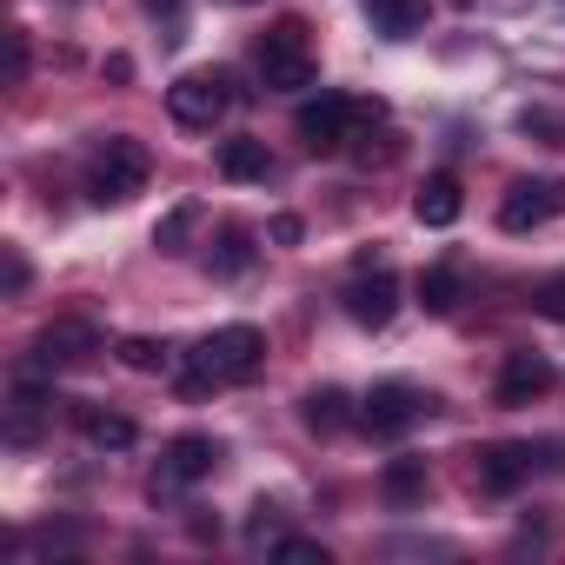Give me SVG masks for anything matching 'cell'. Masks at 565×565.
<instances>
[{"instance_id":"6da1fadb","label":"cell","mask_w":565,"mask_h":565,"mask_svg":"<svg viewBox=\"0 0 565 565\" xmlns=\"http://www.w3.org/2000/svg\"><path fill=\"white\" fill-rule=\"evenodd\" d=\"M266 366V333L259 327H220L193 347V373L180 380V393H213V386H239Z\"/></svg>"},{"instance_id":"7a4b0ae2","label":"cell","mask_w":565,"mask_h":565,"mask_svg":"<svg viewBox=\"0 0 565 565\" xmlns=\"http://www.w3.org/2000/svg\"><path fill=\"white\" fill-rule=\"evenodd\" d=\"M147 173H153L147 147H140L134 134H114V140H100V153H94V167H87V200H94V206H127V200L147 186Z\"/></svg>"},{"instance_id":"3957f363","label":"cell","mask_w":565,"mask_h":565,"mask_svg":"<svg viewBox=\"0 0 565 565\" xmlns=\"http://www.w3.org/2000/svg\"><path fill=\"white\" fill-rule=\"evenodd\" d=\"M313 47H307V28L300 21H279V28H266L259 34V81H266V94H300V87H313Z\"/></svg>"},{"instance_id":"277c9868","label":"cell","mask_w":565,"mask_h":565,"mask_svg":"<svg viewBox=\"0 0 565 565\" xmlns=\"http://www.w3.org/2000/svg\"><path fill=\"white\" fill-rule=\"evenodd\" d=\"M433 413V399L419 393V386H406V380H386V386H373L366 393V406H360V426L373 433V439H406L419 419Z\"/></svg>"},{"instance_id":"5b68a950","label":"cell","mask_w":565,"mask_h":565,"mask_svg":"<svg viewBox=\"0 0 565 565\" xmlns=\"http://www.w3.org/2000/svg\"><path fill=\"white\" fill-rule=\"evenodd\" d=\"M220 466V439H206V433H180L167 452H160V472H153V505H173L193 479H206Z\"/></svg>"},{"instance_id":"8992f818","label":"cell","mask_w":565,"mask_h":565,"mask_svg":"<svg viewBox=\"0 0 565 565\" xmlns=\"http://www.w3.org/2000/svg\"><path fill=\"white\" fill-rule=\"evenodd\" d=\"M226 100H233V94H226L220 74H186V81L167 87V114H173L180 127H193V134H206V127L226 114Z\"/></svg>"},{"instance_id":"52a82bcc","label":"cell","mask_w":565,"mask_h":565,"mask_svg":"<svg viewBox=\"0 0 565 565\" xmlns=\"http://www.w3.org/2000/svg\"><path fill=\"white\" fill-rule=\"evenodd\" d=\"M94 353H100L94 320H54V327H41L28 366H41V373H67V366H81V360H94Z\"/></svg>"},{"instance_id":"ba28073f","label":"cell","mask_w":565,"mask_h":565,"mask_svg":"<svg viewBox=\"0 0 565 565\" xmlns=\"http://www.w3.org/2000/svg\"><path fill=\"white\" fill-rule=\"evenodd\" d=\"M393 313H399V279L386 266H366L353 287H347V320L380 333V327H393Z\"/></svg>"},{"instance_id":"9c48e42d","label":"cell","mask_w":565,"mask_h":565,"mask_svg":"<svg viewBox=\"0 0 565 565\" xmlns=\"http://www.w3.org/2000/svg\"><path fill=\"white\" fill-rule=\"evenodd\" d=\"M294 127H300L307 153H340V147H347V134H353V100L320 94V100H307V107L294 114Z\"/></svg>"},{"instance_id":"30bf717a","label":"cell","mask_w":565,"mask_h":565,"mask_svg":"<svg viewBox=\"0 0 565 565\" xmlns=\"http://www.w3.org/2000/svg\"><path fill=\"white\" fill-rule=\"evenodd\" d=\"M558 206H565V186H558V180H519V186L499 200V226H505V233H532V226H545Z\"/></svg>"},{"instance_id":"8fae6325","label":"cell","mask_w":565,"mask_h":565,"mask_svg":"<svg viewBox=\"0 0 565 565\" xmlns=\"http://www.w3.org/2000/svg\"><path fill=\"white\" fill-rule=\"evenodd\" d=\"M552 386H558V373H552L545 353H532V347L505 353V366H499V406H532V399H545Z\"/></svg>"},{"instance_id":"7c38bea8","label":"cell","mask_w":565,"mask_h":565,"mask_svg":"<svg viewBox=\"0 0 565 565\" xmlns=\"http://www.w3.org/2000/svg\"><path fill=\"white\" fill-rule=\"evenodd\" d=\"M532 446H486L479 459H472V479H479V492H519L525 479H532Z\"/></svg>"},{"instance_id":"4fadbf2b","label":"cell","mask_w":565,"mask_h":565,"mask_svg":"<svg viewBox=\"0 0 565 565\" xmlns=\"http://www.w3.org/2000/svg\"><path fill=\"white\" fill-rule=\"evenodd\" d=\"M426 14H433V0H366V28L380 41H413L426 34Z\"/></svg>"},{"instance_id":"5bb4252c","label":"cell","mask_w":565,"mask_h":565,"mask_svg":"<svg viewBox=\"0 0 565 565\" xmlns=\"http://www.w3.org/2000/svg\"><path fill=\"white\" fill-rule=\"evenodd\" d=\"M413 213H419V226H452V220L466 213V193H459V180H452V173H433V180L413 193Z\"/></svg>"},{"instance_id":"9a60e30c","label":"cell","mask_w":565,"mask_h":565,"mask_svg":"<svg viewBox=\"0 0 565 565\" xmlns=\"http://www.w3.org/2000/svg\"><path fill=\"white\" fill-rule=\"evenodd\" d=\"M74 426L87 433V446H100V452H127L134 446V419L127 413H107V406H74Z\"/></svg>"},{"instance_id":"2e32d148","label":"cell","mask_w":565,"mask_h":565,"mask_svg":"<svg viewBox=\"0 0 565 565\" xmlns=\"http://www.w3.org/2000/svg\"><path fill=\"white\" fill-rule=\"evenodd\" d=\"M459 294H466V273H459L452 259H439V266L419 273V307H426L433 320H446V313L459 307Z\"/></svg>"},{"instance_id":"e0dca14e","label":"cell","mask_w":565,"mask_h":565,"mask_svg":"<svg viewBox=\"0 0 565 565\" xmlns=\"http://www.w3.org/2000/svg\"><path fill=\"white\" fill-rule=\"evenodd\" d=\"M300 419H307L320 439H333V433H347V426H353V399H347L340 386H320V393H307Z\"/></svg>"},{"instance_id":"ac0fdd59","label":"cell","mask_w":565,"mask_h":565,"mask_svg":"<svg viewBox=\"0 0 565 565\" xmlns=\"http://www.w3.org/2000/svg\"><path fill=\"white\" fill-rule=\"evenodd\" d=\"M380 492H386L393 512H413V505L426 499V459H393V466L380 472Z\"/></svg>"},{"instance_id":"d6986e66","label":"cell","mask_w":565,"mask_h":565,"mask_svg":"<svg viewBox=\"0 0 565 565\" xmlns=\"http://www.w3.org/2000/svg\"><path fill=\"white\" fill-rule=\"evenodd\" d=\"M220 173H226V180H266L273 160H266L259 140H220Z\"/></svg>"},{"instance_id":"ffe728a7","label":"cell","mask_w":565,"mask_h":565,"mask_svg":"<svg viewBox=\"0 0 565 565\" xmlns=\"http://www.w3.org/2000/svg\"><path fill=\"white\" fill-rule=\"evenodd\" d=\"M200 213H206L200 200H180V206H167V213H160V226H153V246H160V253H186V239H193Z\"/></svg>"},{"instance_id":"44dd1931","label":"cell","mask_w":565,"mask_h":565,"mask_svg":"<svg viewBox=\"0 0 565 565\" xmlns=\"http://www.w3.org/2000/svg\"><path fill=\"white\" fill-rule=\"evenodd\" d=\"M253 266V239L246 233H220V246H213V273L220 279H239Z\"/></svg>"},{"instance_id":"7402d4cb","label":"cell","mask_w":565,"mask_h":565,"mask_svg":"<svg viewBox=\"0 0 565 565\" xmlns=\"http://www.w3.org/2000/svg\"><path fill=\"white\" fill-rule=\"evenodd\" d=\"M273 558H287V565H327V545L320 539H273Z\"/></svg>"},{"instance_id":"603a6c76","label":"cell","mask_w":565,"mask_h":565,"mask_svg":"<svg viewBox=\"0 0 565 565\" xmlns=\"http://www.w3.org/2000/svg\"><path fill=\"white\" fill-rule=\"evenodd\" d=\"M532 307H539L545 320H558V327H565V273H552V279H539V294H532Z\"/></svg>"},{"instance_id":"cb8c5ba5","label":"cell","mask_w":565,"mask_h":565,"mask_svg":"<svg viewBox=\"0 0 565 565\" xmlns=\"http://www.w3.org/2000/svg\"><path fill=\"white\" fill-rule=\"evenodd\" d=\"M160 360H167V353H160L153 340H120V366H127V373H153Z\"/></svg>"},{"instance_id":"d4e9b609","label":"cell","mask_w":565,"mask_h":565,"mask_svg":"<svg viewBox=\"0 0 565 565\" xmlns=\"http://www.w3.org/2000/svg\"><path fill=\"white\" fill-rule=\"evenodd\" d=\"M246 539H253V545L287 539V532H279V505H266V499H259V505H253V519H246Z\"/></svg>"},{"instance_id":"484cf974","label":"cell","mask_w":565,"mask_h":565,"mask_svg":"<svg viewBox=\"0 0 565 565\" xmlns=\"http://www.w3.org/2000/svg\"><path fill=\"white\" fill-rule=\"evenodd\" d=\"M300 233H307V226H300L294 213H273V220H266V239H273V246H300Z\"/></svg>"},{"instance_id":"4316f807","label":"cell","mask_w":565,"mask_h":565,"mask_svg":"<svg viewBox=\"0 0 565 565\" xmlns=\"http://www.w3.org/2000/svg\"><path fill=\"white\" fill-rule=\"evenodd\" d=\"M8 81H28V34H8Z\"/></svg>"},{"instance_id":"83f0119b","label":"cell","mask_w":565,"mask_h":565,"mask_svg":"<svg viewBox=\"0 0 565 565\" xmlns=\"http://www.w3.org/2000/svg\"><path fill=\"white\" fill-rule=\"evenodd\" d=\"M532 459H539L545 472H565V439H545V446H532Z\"/></svg>"},{"instance_id":"f1b7e54d","label":"cell","mask_w":565,"mask_h":565,"mask_svg":"<svg viewBox=\"0 0 565 565\" xmlns=\"http://www.w3.org/2000/svg\"><path fill=\"white\" fill-rule=\"evenodd\" d=\"M8 294H28V259L8 246Z\"/></svg>"},{"instance_id":"f546056e","label":"cell","mask_w":565,"mask_h":565,"mask_svg":"<svg viewBox=\"0 0 565 565\" xmlns=\"http://www.w3.org/2000/svg\"><path fill=\"white\" fill-rule=\"evenodd\" d=\"M147 8H153V14H173V8H180V0H147Z\"/></svg>"},{"instance_id":"4dcf8cb0","label":"cell","mask_w":565,"mask_h":565,"mask_svg":"<svg viewBox=\"0 0 565 565\" xmlns=\"http://www.w3.org/2000/svg\"><path fill=\"white\" fill-rule=\"evenodd\" d=\"M226 8H253V0H226Z\"/></svg>"}]
</instances>
